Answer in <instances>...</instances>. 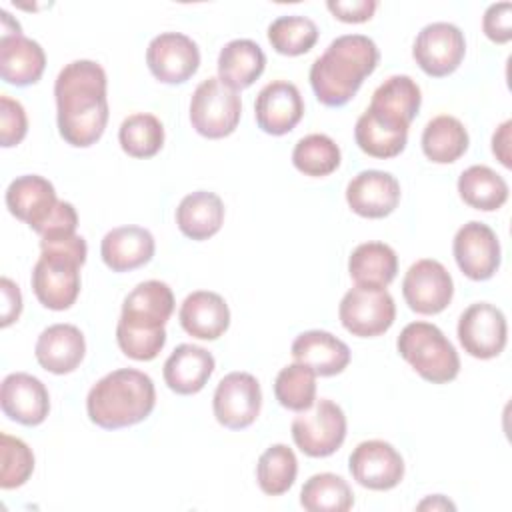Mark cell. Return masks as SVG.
<instances>
[{
    "instance_id": "cell-2",
    "label": "cell",
    "mask_w": 512,
    "mask_h": 512,
    "mask_svg": "<svg viewBox=\"0 0 512 512\" xmlns=\"http://www.w3.org/2000/svg\"><path fill=\"white\" fill-rule=\"evenodd\" d=\"M380 60L378 46L364 34L334 38L310 66V86L320 104L338 108L348 104Z\"/></svg>"
},
{
    "instance_id": "cell-32",
    "label": "cell",
    "mask_w": 512,
    "mask_h": 512,
    "mask_svg": "<svg viewBox=\"0 0 512 512\" xmlns=\"http://www.w3.org/2000/svg\"><path fill=\"white\" fill-rule=\"evenodd\" d=\"M422 152L434 164H452L468 150V132L464 124L450 116L440 114L432 118L422 130Z\"/></svg>"
},
{
    "instance_id": "cell-38",
    "label": "cell",
    "mask_w": 512,
    "mask_h": 512,
    "mask_svg": "<svg viewBox=\"0 0 512 512\" xmlns=\"http://www.w3.org/2000/svg\"><path fill=\"white\" fill-rule=\"evenodd\" d=\"M268 42L282 56H300L318 42V26L308 16H280L268 26Z\"/></svg>"
},
{
    "instance_id": "cell-23",
    "label": "cell",
    "mask_w": 512,
    "mask_h": 512,
    "mask_svg": "<svg viewBox=\"0 0 512 512\" xmlns=\"http://www.w3.org/2000/svg\"><path fill=\"white\" fill-rule=\"evenodd\" d=\"M180 326L198 340H216L230 326V310L226 300L210 290L188 294L178 312Z\"/></svg>"
},
{
    "instance_id": "cell-8",
    "label": "cell",
    "mask_w": 512,
    "mask_h": 512,
    "mask_svg": "<svg viewBox=\"0 0 512 512\" xmlns=\"http://www.w3.org/2000/svg\"><path fill=\"white\" fill-rule=\"evenodd\" d=\"M338 318L352 336L374 338L394 324L396 304L386 288L354 286L342 296Z\"/></svg>"
},
{
    "instance_id": "cell-18",
    "label": "cell",
    "mask_w": 512,
    "mask_h": 512,
    "mask_svg": "<svg viewBox=\"0 0 512 512\" xmlns=\"http://www.w3.org/2000/svg\"><path fill=\"white\" fill-rule=\"evenodd\" d=\"M346 202L362 218L390 216L400 204V182L384 170H362L348 182Z\"/></svg>"
},
{
    "instance_id": "cell-10",
    "label": "cell",
    "mask_w": 512,
    "mask_h": 512,
    "mask_svg": "<svg viewBox=\"0 0 512 512\" xmlns=\"http://www.w3.org/2000/svg\"><path fill=\"white\" fill-rule=\"evenodd\" d=\"M456 332L464 352L478 360L496 358L508 340L506 316L490 302L470 304L460 314Z\"/></svg>"
},
{
    "instance_id": "cell-35",
    "label": "cell",
    "mask_w": 512,
    "mask_h": 512,
    "mask_svg": "<svg viewBox=\"0 0 512 512\" xmlns=\"http://www.w3.org/2000/svg\"><path fill=\"white\" fill-rule=\"evenodd\" d=\"M118 142L132 158H152L164 146V126L154 114H130L118 128Z\"/></svg>"
},
{
    "instance_id": "cell-14",
    "label": "cell",
    "mask_w": 512,
    "mask_h": 512,
    "mask_svg": "<svg viewBox=\"0 0 512 512\" xmlns=\"http://www.w3.org/2000/svg\"><path fill=\"white\" fill-rule=\"evenodd\" d=\"M452 252L458 268L470 280L482 282L496 274L500 268V242L496 232L478 220H470L458 228Z\"/></svg>"
},
{
    "instance_id": "cell-41",
    "label": "cell",
    "mask_w": 512,
    "mask_h": 512,
    "mask_svg": "<svg viewBox=\"0 0 512 512\" xmlns=\"http://www.w3.org/2000/svg\"><path fill=\"white\" fill-rule=\"evenodd\" d=\"M116 342L120 350L138 362L154 360L160 350L166 344V330L158 332H136V330H124L116 328Z\"/></svg>"
},
{
    "instance_id": "cell-44",
    "label": "cell",
    "mask_w": 512,
    "mask_h": 512,
    "mask_svg": "<svg viewBox=\"0 0 512 512\" xmlns=\"http://www.w3.org/2000/svg\"><path fill=\"white\" fill-rule=\"evenodd\" d=\"M326 8L340 22L360 24L374 16L378 2L376 0H328Z\"/></svg>"
},
{
    "instance_id": "cell-21",
    "label": "cell",
    "mask_w": 512,
    "mask_h": 512,
    "mask_svg": "<svg viewBox=\"0 0 512 512\" xmlns=\"http://www.w3.org/2000/svg\"><path fill=\"white\" fill-rule=\"evenodd\" d=\"M86 354V340L74 324H52L40 332L34 356L38 364L52 374L74 372Z\"/></svg>"
},
{
    "instance_id": "cell-30",
    "label": "cell",
    "mask_w": 512,
    "mask_h": 512,
    "mask_svg": "<svg viewBox=\"0 0 512 512\" xmlns=\"http://www.w3.org/2000/svg\"><path fill=\"white\" fill-rule=\"evenodd\" d=\"M354 140L358 148L372 158H394L404 152L408 142V126L390 122L366 108L354 126Z\"/></svg>"
},
{
    "instance_id": "cell-25",
    "label": "cell",
    "mask_w": 512,
    "mask_h": 512,
    "mask_svg": "<svg viewBox=\"0 0 512 512\" xmlns=\"http://www.w3.org/2000/svg\"><path fill=\"white\" fill-rule=\"evenodd\" d=\"M46 68L44 48L24 34H2L0 76L12 86L36 84Z\"/></svg>"
},
{
    "instance_id": "cell-28",
    "label": "cell",
    "mask_w": 512,
    "mask_h": 512,
    "mask_svg": "<svg viewBox=\"0 0 512 512\" xmlns=\"http://www.w3.org/2000/svg\"><path fill=\"white\" fill-rule=\"evenodd\" d=\"M264 68V50L248 38L230 40L218 54V78L236 92L252 86L262 76Z\"/></svg>"
},
{
    "instance_id": "cell-15",
    "label": "cell",
    "mask_w": 512,
    "mask_h": 512,
    "mask_svg": "<svg viewBox=\"0 0 512 512\" xmlns=\"http://www.w3.org/2000/svg\"><path fill=\"white\" fill-rule=\"evenodd\" d=\"M348 468L352 478L368 490H392L404 478V458L384 440L360 442L350 458Z\"/></svg>"
},
{
    "instance_id": "cell-11",
    "label": "cell",
    "mask_w": 512,
    "mask_h": 512,
    "mask_svg": "<svg viewBox=\"0 0 512 512\" xmlns=\"http://www.w3.org/2000/svg\"><path fill=\"white\" fill-rule=\"evenodd\" d=\"M402 296L410 310L424 316L440 314L448 308L454 296L450 272L432 258L416 260L404 274Z\"/></svg>"
},
{
    "instance_id": "cell-46",
    "label": "cell",
    "mask_w": 512,
    "mask_h": 512,
    "mask_svg": "<svg viewBox=\"0 0 512 512\" xmlns=\"http://www.w3.org/2000/svg\"><path fill=\"white\" fill-rule=\"evenodd\" d=\"M510 128H512V120H504L492 134V154L506 168L512 166V162H510Z\"/></svg>"
},
{
    "instance_id": "cell-43",
    "label": "cell",
    "mask_w": 512,
    "mask_h": 512,
    "mask_svg": "<svg viewBox=\"0 0 512 512\" xmlns=\"http://www.w3.org/2000/svg\"><path fill=\"white\" fill-rule=\"evenodd\" d=\"M482 30L488 40L496 44H506L512 40V4L496 2L490 4L482 18Z\"/></svg>"
},
{
    "instance_id": "cell-19",
    "label": "cell",
    "mask_w": 512,
    "mask_h": 512,
    "mask_svg": "<svg viewBox=\"0 0 512 512\" xmlns=\"http://www.w3.org/2000/svg\"><path fill=\"white\" fill-rule=\"evenodd\" d=\"M0 406L10 420L22 426H38L50 412V394L36 376L12 372L2 380Z\"/></svg>"
},
{
    "instance_id": "cell-12",
    "label": "cell",
    "mask_w": 512,
    "mask_h": 512,
    "mask_svg": "<svg viewBox=\"0 0 512 512\" xmlns=\"http://www.w3.org/2000/svg\"><path fill=\"white\" fill-rule=\"evenodd\" d=\"M262 390L258 380L248 372L226 374L212 398V410L218 420L228 430L248 428L260 414Z\"/></svg>"
},
{
    "instance_id": "cell-37",
    "label": "cell",
    "mask_w": 512,
    "mask_h": 512,
    "mask_svg": "<svg viewBox=\"0 0 512 512\" xmlns=\"http://www.w3.org/2000/svg\"><path fill=\"white\" fill-rule=\"evenodd\" d=\"M340 148L326 134H308L292 150V164L298 172L312 178H324L340 166Z\"/></svg>"
},
{
    "instance_id": "cell-16",
    "label": "cell",
    "mask_w": 512,
    "mask_h": 512,
    "mask_svg": "<svg viewBox=\"0 0 512 512\" xmlns=\"http://www.w3.org/2000/svg\"><path fill=\"white\" fill-rule=\"evenodd\" d=\"M174 312V294L166 282H140L122 302V314L116 328L158 332Z\"/></svg>"
},
{
    "instance_id": "cell-33",
    "label": "cell",
    "mask_w": 512,
    "mask_h": 512,
    "mask_svg": "<svg viewBox=\"0 0 512 512\" xmlns=\"http://www.w3.org/2000/svg\"><path fill=\"white\" fill-rule=\"evenodd\" d=\"M458 194L470 208L494 212L506 204L508 184L496 170L484 164H474L460 174Z\"/></svg>"
},
{
    "instance_id": "cell-40",
    "label": "cell",
    "mask_w": 512,
    "mask_h": 512,
    "mask_svg": "<svg viewBox=\"0 0 512 512\" xmlns=\"http://www.w3.org/2000/svg\"><path fill=\"white\" fill-rule=\"evenodd\" d=\"M0 454H2V468H0V486L4 490L18 488L28 482L34 472V454L30 446L10 434L0 436Z\"/></svg>"
},
{
    "instance_id": "cell-29",
    "label": "cell",
    "mask_w": 512,
    "mask_h": 512,
    "mask_svg": "<svg viewBox=\"0 0 512 512\" xmlns=\"http://www.w3.org/2000/svg\"><path fill=\"white\" fill-rule=\"evenodd\" d=\"M420 104L422 94L416 80L406 74H394L374 90L368 108L390 122L410 128Z\"/></svg>"
},
{
    "instance_id": "cell-22",
    "label": "cell",
    "mask_w": 512,
    "mask_h": 512,
    "mask_svg": "<svg viewBox=\"0 0 512 512\" xmlns=\"http://www.w3.org/2000/svg\"><path fill=\"white\" fill-rule=\"evenodd\" d=\"M154 250V236L142 226L112 228L100 242V256L112 272H130L148 264Z\"/></svg>"
},
{
    "instance_id": "cell-7",
    "label": "cell",
    "mask_w": 512,
    "mask_h": 512,
    "mask_svg": "<svg viewBox=\"0 0 512 512\" xmlns=\"http://www.w3.org/2000/svg\"><path fill=\"white\" fill-rule=\"evenodd\" d=\"M290 430L300 452L310 458H326L346 440V416L336 402L320 398L308 410L298 412Z\"/></svg>"
},
{
    "instance_id": "cell-5",
    "label": "cell",
    "mask_w": 512,
    "mask_h": 512,
    "mask_svg": "<svg viewBox=\"0 0 512 512\" xmlns=\"http://www.w3.org/2000/svg\"><path fill=\"white\" fill-rule=\"evenodd\" d=\"M398 354L428 382L446 384L460 372V358L444 332L430 322H410L396 340Z\"/></svg>"
},
{
    "instance_id": "cell-17",
    "label": "cell",
    "mask_w": 512,
    "mask_h": 512,
    "mask_svg": "<svg viewBox=\"0 0 512 512\" xmlns=\"http://www.w3.org/2000/svg\"><path fill=\"white\" fill-rule=\"evenodd\" d=\"M254 116L262 132L272 136L288 134L304 116L300 90L288 80H274L266 84L256 96Z\"/></svg>"
},
{
    "instance_id": "cell-9",
    "label": "cell",
    "mask_w": 512,
    "mask_h": 512,
    "mask_svg": "<svg viewBox=\"0 0 512 512\" xmlns=\"http://www.w3.org/2000/svg\"><path fill=\"white\" fill-rule=\"evenodd\" d=\"M466 54V40L458 26L450 22L426 24L412 46V56L420 70L432 78H442L458 70Z\"/></svg>"
},
{
    "instance_id": "cell-36",
    "label": "cell",
    "mask_w": 512,
    "mask_h": 512,
    "mask_svg": "<svg viewBox=\"0 0 512 512\" xmlns=\"http://www.w3.org/2000/svg\"><path fill=\"white\" fill-rule=\"evenodd\" d=\"M298 474V460L286 444H272L266 448L256 464V480L264 494L280 496L288 492Z\"/></svg>"
},
{
    "instance_id": "cell-34",
    "label": "cell",
    "mask_w": 512,
    "mask_h": 512,
    "mask_svg": "<svg viewBox=\"0 0 512 512\" xmlns=\"http://www.w3.org/2000/svg\"><path fill=\"white\" fill-rule=\"evenodd\" d=\"M300 504L308 512H346L354 504V494L342 476L320 472L304 482Z\"/></svg>"
},
{
    "instance_id": "cell-1",
    "label": "cell",
    "mask_w": 512,
    "mask_h": 512,
    "mask_svg": "<svg viewBox=\"0 0 512 512\" xmlns=\"http://www.w3.org/2000/svg\"><path fill=\"white\" fill-rule=\"evenodd\" d=\"M106 72L94 60L66 64L54 82L58 132L74 148H88L100 140L108 124Z\"/></svg>"
},
{
    "instance_id": "cell-39",
    "label": "cell",
    "mask_w": 512,
    "mask_h": 512,
    "mask_svg": "<svg viewBox=\"0 0 512 512\" xmlns=\"http://www.w3.org/2000/svg\"><path fill=\"white\" fill-rule=\"evenodd\" d=\"M274 396L280 406L292 412H304L316 402V374L306 364L284 366L274 380Z\"/></svg>"
},
{
    "instance_id": "cell-13",
    "label": "cell",
    "mask_w": 512,
    "mask_h": 512,
    "mask_svg": "<svg viewBox=\"0 0 512 512\" xmlns=\"http://www.w3.org/2000/svg\"><path fill=\"white\" fill-rule=\"evenodd\" d=\"M146 64L162 84H184L200 66L198 44L182 32H162L146 48Z\"/></svg>"
},
{
    "instance_id": "cell-42",
    "label": "cell",
    "mask_w": 512,
    "mask_h": 512,
    "mask_svg": "<svg viewBox=\"0 0 512 512\" xmlns=\"http://www.w3.org/2000/svg\"><path fill=\"white\" fill-rule=\"evenodd\" d=\"M28 132V118L24 106L10 98L8 94L0 96V144L12 148L24 140Z\"/></svg>"
},
{
    "instance_id": "cell-3",
    "label": "cell",
    "mask_w": 512,
    "mask_h": 512,
    "mask_svg": "<svg viewBox=\"0 0 512 512\" xmlns=\"http://www.w3.org/2000/svg\"><path fill=\"white\" fill-rule=\"evenodd\" d=\"M154 404V382L148 374L136 368H118L108 372L86 396L90 422L104 430H118L146 420L154 410Z\"/></svg>"
},
{
    "instance_id": "cell-26",
    "label": "cell",
    "mask_w": 512,
    "mask_h": 512,
    "mask_svg": "<svg viewBox=\"0 0 512 512\" xmlns=\"http://www.w3.org/2000/svg\"><path fill=\"white\" fill-rule=\"evenodd\" d=\"M214 356L196 344H180L164 362L166 386L182 396L200 392L214 372Z\"/></svg>"
},
{
    "instance_id": "cell-6",
    "label": "cell",
    "mask_w": 512,
    "mask_h": 512,
    "mask_svg": "<svg viewBox=\"0 0 512 512\" xmlns=\"http://www.w3.org/2000/svg\"><path fill=\"white\" fill-rule=\"evenodd\" d=\"M242 100L220 78L202 80L190 98V124L210 140L230 136L240 122Z\"/></svg>"
},
{
    "instance_id": "cell-4",
    "label": "cell",
    "mask_w": 512,
    "mask_h": 512,
    "mask_svg": "<svg viewBox=\"0 0 512 512\" xmlns=\"http://www.w3.org/2000/svg\"><path fill=\"white\" fill-rule=\"evenodd\" d=\"M88 246L78 234L40 238V258L32 268V290L48 310H68L80 294V266Z\"/></svg>"
},
{
    "instance_id": "cell-20",
    "label": "cell",
    "mask_w": 512,
    "mask_h": 512,
    "mask_svg": "<svg viewBox=\"0 0 512 512\" xmlns=\"http://www.w3.org/2000/svg\"><path fill=\"white\" fill-rule=\"evenodd\" d=\"M58 202L52 182L38 174L18 176L6 188V206L10 214L26 222L34 232L42 228Z\"/></svg>"
},
{
    "instance_id": "cell-47",
    "label": "cell",
    "mask_w": 512,
    "mask_h": 512,
    "mask_svg": "<svg viewBox=\"0 0 512 512\" xmlns=\"http://www.w3.org/2000/svg\"><path fill=\"white\" fill-rule=\"evenodd\" d=\"M418 510H456L454 502H450L446 496L442 494H434V496H428L424 498L418 506Z\"/></svg>"
},
{
    "instance_id": "cell-27",
    "label": "cell",
    "mask_w": 512,
    "mask_h": 512,
    "mask_svg": "<svg viewBox=\"0 0 512 512\" xmlns=\"http://www.w3.org/2000/svg\"><path fill=\"white\" fill-rule=\"evenodd\" d=\"M178 230L190 240H208L224 224V202L218 194L196 190L186 194L176 208Z\"/></svg>"
},
{
    "instance_id": "cell-24",
    "label": "cell",
    "mask_w": 512,
    "mask_h": 512,
    "mask_svg": "<svg viewBox=\"0 0 512 512\" xmlns=\"http://www.w3.org/2000/svg\"><path fill=\"white\" fill-rule=\"evenodd\" d=\"M292 358L314 370L316 376H336L350 364L346 342L326 330H306L292 342Z\"/></svg>"
},
{
    "instance_id": "cell-45",
    "label": "cell",
    "mask_w": 512,
    "mask_h": 512,
    "mask_svg": "<svg viewBox=\"0 0 512 512\" xmlns=\"http://www.w3.org/2000/svg\"><path fill=\"white\" fill-rule=\"evenodd\" d=\"M0 290H2V328H8L12 322L18 320L20 312H22V294L20 288L10 280V278H2L0 280Z\"/></svg>"
},
{
    "instance_id": "cell-31",
    "label": "cell",
    "mask_w": 512,
    "mask_h": 512,
    "mask_svg": "<svg viewBox=\"0 0 512 512\" xmlns=\"http://www.w3.org/2000/svg\"><path fill=\"white\" fill-rule=\"evenodd\" d=\"M348 272L356 286L386 288L398 272V256L384 242L358 244L348 258Z\"/></svg>"
}]
</instances>
